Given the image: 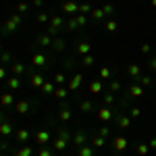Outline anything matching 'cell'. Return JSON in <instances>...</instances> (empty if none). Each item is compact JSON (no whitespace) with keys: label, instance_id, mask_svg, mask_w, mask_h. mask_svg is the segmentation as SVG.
<instances>
[{"label":"cell","instance_id":"1","mask_svg":"<svg viewBox=\"0 0 156 156\" xmlns=\"http://www.w3.org/2000/svg\"><path fill=\"white\" fill-rule=\"evenodd\" d=\"M62 27H65V17H60V15H52L48 21V36L52 37H58V34L62 31Z\"/></svg>","mask_w":156,"mask_h":156},{"label":"cell","instance_id":"2","mask_svg":"<svg viewBox=\"0 0 156 156\" xmlns=\"http://www.w3.org/2000/svg\"><path fill=\"white\" fill-rule=\"evenodd\" d=\"M85 144H90L87 131H85V129H75V131H73V137H71V146L81 148V146H85Z\"/></svg>","mask_w":156,"mask_h":156},{"label":"cell","instance_id":"3","mask_svg":"<svg viewBox=\"0 0 156 156\" xmlns=\"http://www.w3.org/2000/svg\"><path fill=\"white\" fill-rule=\"evenodd\" d=\"M31 65L36 69H46L50 65V54H46V52H34L31 54Z\"/></svg>","mask_w":156,"mask_h":156},{"label":"cell","instance_id":"4","mask_svg":"<svg viewBox=\"0 0 156 156\" xmlns=\"http://www.w3.org/2000/svg\"><path fill=\"white\" fill-rule=\"evenodd\" d=\"M115 123H117V127L119 129H129L131 127V117L129 115H125L123 110H115Z\"/></svg>","mask_w":156,"mask_h":156},{"label":"cell","instance_id":"5","mask_svg":"<svg viewBox=\"0 0 156 156\" xmlns=\"http://www.w3.org/2000/svg\"><path fill=\"white\" fill-rule=\"evenodd\" d=\"M34 106H36V102H31V100H17L15 102V112L17 115H27Z\"/></svg>","mask_w":156,"mask_h":156},{"label":"cell","instance_id":"6","mask_svg":"<svg viewBox=\"0 0 156 156\" xmlns=\"http://www.w3.org/2000/svg\"><path fill=\"white\" fill-rule=\"evenodd\" d=\"M127 148H129V142H127V137H123V135H117V137L112 140V150H115V154H123Z\"/></svg>","mask_w":156,"mask_h":156},{"label":"cell","instance_id":"7","mask_svg":"<svg viewBox=\"0 0 156 156\" xmlns=\"http://www.w3.org/2000/svg\"><path fill=\"white\" fill-rule=\"evenodd\" d=\"M27 75H29V83H31V87H37V90L44 85V81H46L44 75H42V73H36L34 69H27Z\"/></svg>","mask_w":156,"mask_h":156},{"label":"cell","instance_id":"8","mask_svg":"<svg viewBox=\"0 0 156 156\" xmlns=\"http://www.w3.org/2000/svg\"><path fill=\"white\" fill-rule=\"evenodd\" d=\"M52 140V133H50V129H37L36 131V142L40 146H46Z\"/></svg>","mask_w":156,"mask_h":156},{"label":"cell","instance_id":"9","mask_svg":"<svg viewBox=\"0 0 156 156\" xmlns=\"http://www.w3.org/2000/svg\"><path fill=\"white\" fill-rule=\"evenodd\" d=\"M98 119L102 121V123H108V121L115 119V110L110 106H102L100 110H98Z\"/></svg>","mask_w":156,"mask_h":156},{"label":"cell","instance_id":"10","mask_svg":"<svg viewBox=\"0 0 156 156\" xmlns=\"http://www.w3.org/2000/svg\"><path fill=\"white\" fill-rule=\"evenodd\" d=\"M81 81H83V75H81V73H75L71 79H69V83H67V90H69V92H77L79 85H81Z\"/></svg>","mask_w":156,"mask_h":156},{"label":"cell","instance_id":"11","mask_svg":"<svg viewBox=\"0 0 156 156\" xmlns=\"http://www.w3.org/2000/svg\"><path fill=\"white\" fill-rule=\"evenodd\" d=\"M62 12H67V15H73V17H75V15L79 12V4H77L75 0H65V2H62Z\"/></svg>","mask_w":156,"mask_h":156},{"label":"cell","instance_id":"12","mask_svg":"<svg viewBox=\"0 0 156 156\" xmlns=\"http://www.w3.org/2000/svg\"><path fill=\"white\" fill-rule=\"evenodd\" d=\"M140 96H144V87L137 83V81H133L127 87V98H140Z\"/></svg>","mask_w":156,"mask_h":156},{"label":"cell","instance_id":"13","mask_svg":"<svg viewBox=\"0 0 156 156\" xmlns=\"http://www.w3.org/2000/svg\"><path fill=\"white\" fill-rule=\"evenodd\" d=\"M27 73V67H25L23 62H19V60H12L11 62V75H17V77H21Z\"/></svg>","mask_w":156,"mask_h":156},{"label":"cell","instance_id":"14","mask_svg":"<svg viewBox=\"0 0 156 156\" xmlns=\"http://www.w3.org/2000/svg\"><path fill=\"white\" fill-rule=\"evenodd\" d=\"M65 50V37H54L52 40V46H50V52L52 54H58V52H62Z\"/></svg>","mask_w":156,"mask_h":156},{"label":"cell","instance_id":"15","mask_svg":"<svg viewBox=\"0 0 156 156\" xmlns=\"http://www.w3.org/2000/svg\"><path fill=\"white\" fill-rule=\"evenodd\" d=\"M71 106H65V108H58L56 110V119L60 121V123H67V121H71Z\"/></svg>","mask_w":156,"mask_h":156},{"label":"cell","instance_id":"16","mask_svg":"<svg viewBox=\"0 0 156 156\" xmlns=\"http://www.w3.org/2000/svg\"><path fill=\"white\" fill-rule=\"evenodd\" d=\"M90 146H92L94 150H98V148H104V146H106V137H102V135L94 133V135L90 137Z\"/></svg>","mask_w":156,"mask_h":156},{"label":"cell","instance_id":"17","mask_svg":"<svg viewBox=\"0 0 156 156\" xmlns=\"http://www.w3.org/2000/svg\"><path fill=\"white\" fill-rule=\"evenodd\" d=\"M67 146H71V142H67V140H62V137H54V140H52V150H56V152H65Z\"/></svg>","mask_w":156,"mask_h":156},{"label":"cell","instance_id":"18","mask_svg":"<svg viewBox=\"0 0 156 156\" xmlns=\"http://www.w3.org/2000/svg\"><path fill=\"white\" fill-rule=\"evenodd\" d=\"M127 75H129L131 79H137V77L142 75V67H140L137 62H129V65H127Z\"/></svg>","mask_w":156,"mask_h":156},{"label":"cell","instance_id":"19","mask_svg":"<svg viewBox=\"0 0 156 156\" xmlns=\"http://www.w3.org/2000/svg\"><path fill=\"white\" fill-rule=\"evenodd\" d=\"M6 87H9L11 92L19 90V87H21V77H17V75H9V77H6Z\"/></svg>","mask_w":156,"mask_h":156},{"label":"cell","instance_id":"20","mask_svg":"<svg viewBox=\"0 0 156 156\" xmlns=\"http://www.w3.org/2000/svg\"><path fill=\"white\" fill-rule=\"evenodd\" d=\"M52 40H54V37L48 36V34H37V37H36L37 44L44 46V48H48V50H50V46H52Z\"/></svg>","mask_w":156,"mask_h":156},{"label":"cell","instance_id":"21","mask_svg":"<svg viewBox=\"0 0 156 156\" xmlns=\"http://www.w3.org/2000/svg\"><path fill=\"white\" fill-rule=\"evenodd\" d=\"M17 29H19V25L15 23L12 19H6V21H4V25H2V34H4V36H6V34L11 36V34H15V31H17Z\"/></svg>","mask_w":156,"mask_h":156},{"label":"cell","instance_id":"22","mask_svg":"<svg viewBox=\"0 0 156 156\" xmlns=\"http://www.w3.org/2000/svg\"><path fill=\"white\" fill-rule=\"evenodd\" d=\"M29 137H31V133L27 131V129H17V133H15V140H17L19 144H27Z\"/></svg>","mask_w":156,"mask_h":156},{"label":"cell","instance_id":"23","mask_svg":"<svg viewBox=\"0 0 156 156\" xmlns=\"http://www.w3.org/2000/svg\"><path fill=\"white\" fill-rule=\"evenodd\" d=\"M54 90H56V83H54V81H44V85L40 87V92H42L44 96H52Z\"/></svg>","mask_w":156,"mask_h":156},{"label":"cell","instance_id":"24","mask_svg":"<svg viewBox=\"0 0 156 156\" xmlns=\"http://www.w3.org/2000/svg\"><path fill=\"white\" fill-rule=\"evenodd\" d=\"M11 133H12V125H11V121H9V119L2 121V123H0V135H2V137H9Z\"/></svg>","mask_w":156,"mask_h":156},{"label":"cell","instance_id":"25","mask_svg":"<svg viewBox=\"0 0 156 156\" xmlns=\"http://www.w3.org/2000/svg\"><path fill=\"white\" fill-rule=\"evenodd\" d=\"M12 156H36V152H34V148H31V146L23 144L21 148H19V150H17V152H15V154H12Z\"/></svg>","mask_w":156,"mask_h":156},{"label":"cell","instance_id":"26","mask_svg":"<svg viewBox=\"0 0 156 156\" xmlns=\"http://www.w3.org/2000/svg\"><path fill=\"white\" fill-rule=\"evenodd\" d=\"M90 17H92V21H96V23H100V21H106V15H104V11H102V9H92Z\"/></svg>","mask_w":156,"mask_h":156},{"label":"cell","instance_id":"27","mask_svg":"<svg viewBox=\"0 0 156 156\" xmlns=\"http://www.w3.org/2000/svg\"><path fill=\"white\" fill-rule=\"evenodd\" d=\"M79 110H81V112H94V110H96V104H94L92 100H81V102H79Z\"/></svg>","mask_w":156,"mask_h":156},{"label":"cell","instance_id":"28","mask_svg":"<svg viewBox=\"0 0 156 156\" xmlns=\"http://www.w3.org/2000/svg\"><path fill=\"white\" fill-rule=\"evenodd\" d=\"M56 137H62V140H67V142H71V137H73V131H69L67 127H56Z\"/></svg>","mask_w":156,"mask_h":156},{"label":"cell","instance_id":"29","mask_svg":"<svg viewBox=\"0 0 156 156\" xmlns=\"http://www.w3.org/2000/svg\"><path fill=\"white\" fill-rule=\"evenodd\" d=\"M75 156H96V152H94V148L90 144H85V146H81V148H77V154Z\"/></svg>","mask_w":156,"mask_h":156},{"label":"cell","instance_id":"30","mask_svg":"<svg viewBox=\"0 0 156 156\" xmlns=\"http://www.w3.org/2000/svg\"><path fill=\"white\" fill-rule=\"evenodd\" d=\"M0 104H2V106H12V104H15V96H12L11 92H4V94L0 96Z\"/></svg>","mask_w":156,"mask_h":156},{"label":"cell","instance_id":"31","mask_svg":"<svg viewBox=\"0 0 156 156\" xmlns=\"http://www.w3.org/2000/svg\"><path fill=\"white\" fill-rule=\"evenodd\" d=\"M90 48H92V46H90V42H79V44H77V48H75V52H77L79 56H85V54H90Z\"/></svg>","mask_w":156,"mask_h":156},{"label":"cell","instance_id":"32","mask_svg":"<svg viewBox=\"0 0 156 156\" xmlns=\"http://www.w3.org/2000/svg\"><path fill=\"white\" fill-rule=\"evenodd\" d=\"M117 27H119V21H117V19H106V21H104V29H106L108 34H115Z\"/></svg>","mask_w":156,"mask_h":156},{"label":"cell","instance_id":"33","mask_svg":"<svg viewBox=\"0 0 156 156\" xmlns=\"http://www.w3.org/2000/svg\"><path fill=\"white\" fill-rule=\"evenodd\" d=\"M112 73H115V69H110V67H102L100 71H98V79H110L112 77Z\"/></svg>","mask_w":156,"mask_h":156},{"label":"cell","instance_id":"34","mask_svg":"<svg viewBox=\"0 0 156 156\" xmlns=\"http://www.w3.org/2000/svg\"><path fill=\"white\" fill-rule=\"evenodd\" d=\"M135 81H137V83L142 85V87H150V85L154 83V81H152V77H150V75H140V77H137V79H135Z\"/></svg>","mask_w":156,"mask_h":156},{"label":"cell","instance_id":"35","mask_svg":"<svg viewBox=\"0 0 156 156\" xmlns=\"http://www.w3.org/2000/svg\"><path fill=\"white\" fill-rule=\"evenodd\" d=\"M90 92L92 94H100L102 92V79H92L90 81Z\"/></svg>","mask_w":156,"mask_h":156},{"label":"cell","instance_id":"36","mask_svg":"<svg viewBox=\"0 0 156 156\" xmlns=\"http://www.w3.org/2000/svg\"><path fill=\"white\" fill-rule=\"evenodd\" d=\"M115 100H117V98H115V94H112V92L102 94V104H104V106H112V104H115Z\"/></svg>","mask_w":156,"mask_h":156},{"label":"cell","instance_id":"37","mask_svg":"<svg viewBox=\"0 0 156 156\" xmlns=\"http://www.w3.org/2000/svg\"><path fill=\"white\" fill-rule=\"evenodd\" d=\"M65 29H67V31H77V29H79V25H77V21H75V17H71V19L65 21Z\"/></svg>","mask_w":156,"mask_h":156},{"label":"cell","instance_id":"38","mask_svg":"<svg viewBox=\"0 0 156 156\" xmlns=\"http://www.w3.org/2000/svg\"><path fill=\"white\" fill-rule=\"evenodd\" d=\"M6 62H12V54L9 50H2V52H0V65L6 67Z\"/></svg>","mask_w":156,"mask_h":156},{"label":"cell","instance_id":"39","mask_svg":"<svg viewBox=\"0 0 156 156\" xmlns=\"http://www.w3.org/2000/svg\"><path fill=\"white\" fill-rule=\"evenodd\" d=\"M148 150H150V146H148V144H142V142L135 146V154H137V156H146V154H148Z\"/></svg>","mask_w":156,"mask_h":156},{"label":"cell","instance_id":"40","mask_svg":"<svg viewBox=\"0 0 156 156\" xmlns=\"http://www.w3.org/2000/svg\"><path fill=\"white\" fill-rule=\"evenodd\" d=\"M96 133L108 140V137H110V127H108V123H106V125H102V127H98V129H96Z\"/></svg>","mask_w":156,"mask_h":156},{"label":"cell","instance_id":"41","mask_svg":"<svg viewBox=\"0 0 156 156\" xmlns=\"http://www.w3.org/2000/svg\"><path fill=\"white\" fill-rule=\"evenodd\" d=\"M67 92H69L67 87H62V85H58V87L54 90V96L58 98V100H65V98H67Z\"/></svg>","mask_w":156,"mask_h":156},{"label":"cell","instance_id":"42","mask_svg":"<svg viewBox=\"0 0 156 156\" xmlns=\"http://www.w3.org/2000/svg\"><path fill=\"white\" fill-rule=\"evenodd\" d=\"M36 21H37V23H48V21H50V15H48V12H44V11H40L36 15Z\"/></svg>","mask_w":156,"mask_h":156},{"label":"cell","instance_id":"43","mask_svg":"<svg viewBox=\"0 0 156 156\" xmlns=\"http://www.w3.org/2000/svg\"><path fill=\"white\" fill-rule=\"evenodd\" d=\"M75 21H77V25H79V27H85V25H87V17H85V15H81V12H77V15H75Z\"/></svg>","mask_w":156,"mask_h":156},{"label":"cell","instance_id":"44","mask_svg":"<svg viewBox=\"0 0 156 156\" xmlns=\"http://www.w3.org/2000/svg\"><path fill=\"white\" fill-rule=\"evenodd\" d=\"M94 62H96V60H94V56H92V54H85V56H81V65H83V67H92Z\"/></svg>","mask_w":156,"mask_h":156},{"label":"cell","instance_id":"45","mask_svg":"<svg viewBox=\"0 0 156 156\" xmlns=\"http://www.w3.org/2000/svg\"><path fill=\"white\" fill-rule=\"evenodd\" d=\"M100 9L104 11V15H106V17H110V15L115 12V4H110V2H106V4H104V6H100Z\"/></svg>","mask_w":156,"mask_h":156},{"label":"cell","instance_id":"46","mask_svg":"<svg viewBox=\"0 0 156 156\" xmlns=\"http://www.w3.org/2000/svg\"><path fill=\"white\" fill-rule=\"evenodd\" d=\"M37 156H54V152H52V148H48V146H42Z\"/></svg>","mask_w":156,"mask_h":156},{"label":"cell","instance_id":"47","mask_svg":"<svg viewBox=\"0 0 156 156\" xmlns=\"http://www.w3.org/2000/svg\"><path fill=\"white\" fill-rule=\"evenodd\" d=\"M9 19H12V21L19 25V27H21V23H23V17H21V12H11V15H9Z\"/></svg>","mask_w":156,"mask_h":156},{"label":"cell","instance_id":"48","mask_svg":"<svg viewBox=\"0 0 156 156\" xmlns=\"http://www.w3.org/2000/svg\"><path fill=\"white\" fill-rule=\"evenodd\" d=\"M65 79H67V77H65V73H56L52 81H54L56 85H62V83H65Z\"/></svg>","mask_w":156,"mask_h":156},{"label":"cell","instance_id":"49","mask_svg":"<svg viewBox=\"0 0 156 156\" xmlns=\"http://www.w3.org/2000/svg\"><path fill=\"white\" fill-rule=\"evenodd\" d=\"M108 87H110V92H112V94H117V92H119V90H121V81H117V79H112Z\"/></svg>","mask_w":156,"mask_h":156},{"label":"cell","instance_id":"50","mask_svg":"<svg viewBox=\"0 0 156 156\" xmlns=\"http://www.w3.org/2000/svg\"><path fill=\"white\" fill-rule=\"evenodd\" d=\"M129 117H131V121L133 119H140V117H142V110H140L137 106H133L131 110H129Z\"/></svg>","mask_w":156,"mask_h":156},{"label":"cell","instance_id":"51","mask_svg":"<svg viewBox=\"0 0 156 156\" xmlns=\"http://www.w3.org/2000/svg\"><path fill=\"white\" fill-rule=\"evenodd\" d=\"M27 11H29V4H27V2H19V4H17V12L25 15Z\"/></svg>","mask_w":156,"mask_h":156},{"label":"cell","instance_id":"52","mask_svg":"<svg viewBox=\"0 0 156 156\" xmlns=\"http://www.w3.org/2000/svg\"><path fill=\"white\" fill-rule=\"evenodd\" d=\"M79 12H81V15H87V12H92V6H90L87 2H81V4H79Z\"/></svg>","mask_w":156,"mask_h":156},{"label":"cell","instance_id":"53","mask_svg":"<svg viewBox=\"0 0 156 156\" xmlns=\"http://www.w3.org/2000/svg\"><path fill=\"white\" fill-rule=\"evenodd\" d=\"M150 50H152V46H150V44H142L140 52H142V54H150Z\"/></svg>","mask_w":156,"mask_h":156},{"label":"cell","instance_id":"54","mask_svg":"<svg viewBox=\"0 0 156 156\" xmlns=\"http://www.w3.org/2000/svg\"><path fill=\"white\" fill-rule=\"evenodd\" d=\"M2 79H6V67L4 65H0V81Z\"/></svg>","mask_w":156,"mask_h":156},{"label":"cell","instance_id":"55","mask_svg":"<svg viewBox=\"0 0 156 156\" xmlns=\"http://www.w3.org/2000/svg\"><path fill=\"white\" fill-rule=\"evenodd\" d=\"M148 67H150V71H156V58H150V65Z\"/></svg>","mask_w":156,"mask_h":156},{"label":"cell","instance_id":"56","mask_svg":"<svg viewBox=\"0 0 156 156\" xmlns=\"http://www.w3.org/2000/svg\"><path fill=\"white\" fill-rule=\"evenodd\" d=\"M148 146H150V148H152V150H156V137H152V140H150V142H148Z\"/></svg>","mask_w":156,"mask_h":156},{"label":"cell","instance_id":"57","mask_svg":"<svg viewBox=\"0 0 156 156\" xmlns=\"http://www.w3.org/2000/svg\"><path fill=\"white\" fill-rule=\"evenodd\" d=\"M6 119H9V117H6V112L0 108V123H2V121H6Z\"/></svg>","mask_w":156,"mask_h":156},{"label":"cell","instance_id":"58","mask_svg":"<svg viewBox=\"0 0 156 156\" xmlns=\"http://www.w3.org/2000/svg\"><path fill=\"white\" fill-rule=\"evenodd\" d=\"M31 2H34V6H37V9H40V6L44 4V0H31Z\"/></svg>","mask_w":156,"mask_h":156},{"label":"cell","instance_id":"59","mask_svg":"<svg viewBox=\"0 0 156 156\" xmlns=\"http://www.w3.org/2000/svg\"><path fill=\"white\" fill-rule=\"evenodd\" d=\"M152 6H156V0H152Z\"/></svg>","mask_w":156,"mask_h":156},{"label":"cell","instance_id":"60","mask_svg":"<svg viewBox=\"0 0 156 156\" xmlns=\"http://www.w3.org/2000/svg\"><path fill=\"white\" fill-rule=\"evenodd\" d=\"M0 156H6V154H4V152H0Z\"/></svg>","mask_w":156,"mask_h":156},{"label":"cell","instance_id":"61","mask_svg":"<svg viewBox=\"0 0 156 156\" xmlns=\"http://www.w3.org/2000/svg\"><path fill=\"white\" fill-rule=\"evenodd\" d=\"M154 58H156V52H154Z\"/></svg>","mask_w":156,"mask_h":156}]
</instances>
